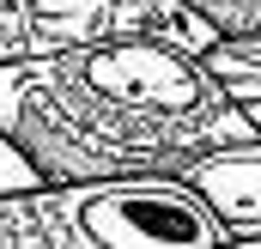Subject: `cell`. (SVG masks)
<instances>
[{
	"instance_id": "2",
	"label": "cell",
	"mask_w": 261,
	"mask_h": 249,
	"mask_svg": "<svg viewBox=\"0 0 261 249\" xmlns=\"http://www.w3.org/2000/svg\"><path fill=\"white\" fill-rule=\"evenodd\" d=\"M219 249L225 219L182 170L31 183L0 194V249Z\"/></svg>"
},
{
	"instance_id": "4",
	"label": "cell",
	"mask_w": 261,
	"mask_h": 249,
	"mask_svg": "<svg viewBox=\"0 0 261 249\" xmlns=\"http://www.w3.org/2000/svg\"><path fill=\"white\" fill-rule=\"evenodd\" d=\"M182 177L213 201V213L225 219L231 243L261 249V134L255 140H231V146H213L182 164Z\"/></svg>"
},
{
	"instance_id": "1",
	"label": "cell",
	"mask_w": 261,
	"mask_h": 249,
	"mask_svg": "<svg viewBox=\"0 0 261 249\" xmlns=\"http://www.w3.org/2000/svg\"><path fill=\"white\" fill-rule=\"evenodd\" d=\"M0 134L43 183L182 170L189 158L255 140L249 110L170 37H85L0 61Z\"/></svg>"
},
{
	"instance_id": "3",
	"label": "cell",
	"mask_w": 261,
	"mask_h": 249,
	"mask_svg": "<svg viewBox=\"0 0 261 249\" xmlns=\"http://www.w3.org/2000/svg\"><path fill=\"white\" fill-rule=\"evenodd\" d=\"M85 37H170L206 55L219 31L182 0H0V61L49 55Z\"/></svg>"
},
{
	"instance_id": "7",
	"label": "cell",
	"mask_w": 261,
	"mask_h": 249,
	"mask_svg": "<svg viewBox=\"0 0 261 249\" xmlns=\"http://www.w3.org/2000/svg\"><path fill=\"white\" fill-rule=\"evenodd\" d=\"M31 183H43V170L0 134V194H12V188H31Z\"/></svg>"
},
{
	"instance_id": "6",
	"label": "cell",
	"mask_w": 261,
	"mask_h": 249,
	"mask_svg": "<svg viewBox=\"0 0 261 249\" xmlns=\"http://www.w3.org/2000/svg\"><path fill=\"white\" fill-rule=\"evenodd\" d=\"M182 6L219 31V43L225 37H261V0H182Z\"/></svg>"
},
{
	"instance_id": "5",
	"label": "cell",
	"mask_w": 261,
	"mask_h": 249,
	"mask_svg": "<svg viewBox=\"0 0 261 249\" xmlns=\"http://www.w3.org/2000/svg\"><path fill=\"white\" fill-rule=\"evenodd\" d=\"M200 61L219 73V85L249 110V122L261 128V37H225V43H213Z\"/></svg>"
}]
</instances>
